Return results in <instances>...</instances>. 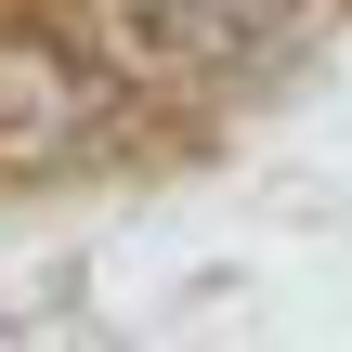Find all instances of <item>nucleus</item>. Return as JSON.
<instances>
[{"mask_svg": "<svg viewBox=\"0 0 352 352\" xmlns=\"http://www.w3.org/2000/svg\"><path fill=\"white\" fill-rule=\"evenodd\" d=\"M104 131V78L52 26H0V170H65Z\"/></svg>", "mask_w": 352, "mask_h": 352, "instance_id": "obj_1", "label": "nucleus"}]
</instances>
